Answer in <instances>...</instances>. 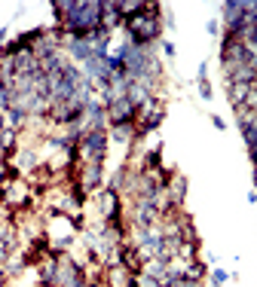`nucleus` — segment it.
Returning a JSON list of instances; mask_svg holds the SVG:
<instances>
[{
    "instance_id": "1",
    "label": "nucleus",
    "mask_w": 257,
    "mask_h": 287,
    "mask_svg": "<svg viewBox=\"0 0 257 287\" xmlns=\"http://www.w3.org/2000/svg\"><path fill=\"white\" fill-rule=\"evenodd\" d=\"M162 6L159 3H147V9L135 18H126L123 21V31L129 34V43L135 46H150L162 37Z\"/></svg>"
},
{
    "instance_id": "2",
    "label": "nucleus",
    "mask_w": 257,
    "mask_h": 287,
    "mask_svg": "<svg viewBox=\"0 0 257 287\" xmlns=\"http://www.w3.org/2000/svg\"><path fill=\"white\" fill-rule=\"evenodd\" d=\"M107 144H110L107 128H104V132H83V138H80V144H77L80 162H104Z\"/></svg>"
},
{
    "instance_id": "3",
    "label": "nucleus",
    "mask_w": 257,
    "mask_h": 287,
    "mask_svg": "<svg viewBox=\"0 0 257 287\" xmlns=\"http://www.w3.org/2000/svg\"><path fill=\"white\" fill-rule=\"evenodd\" d=\"M101 177H104V162H80L77 184H80L86 193H95V190L101 187Z\"/></svg>"
},
{
    "instance_id": "4",
    "label": "nucleus",
    "mask_w": 257,
    "mask_h": 287,
    "mask_svg": "<svg viewBox=\"0 0 257 287\" xmlns=\"http://www.w3.org/2000/svg\"><path fill=\"white\" fill-rule=\"evenodd\" d=\"M166 199L172 208H184V199H187V177L184 174H178V171L172 174V180L166 187Z\"/></svg>"
},
{
    "instance_id": "5",
    "label": "nucleus",
    "mask_w": 257,
    "mask_h": 287,
    "mask_svg": "<svg viewBox=\"0 0 257 287\" xmlns=\"http://www.w3.org/2000/svg\"><path fill=\"white\" fill-rule=\"evenodd\" d=\"M101 28L107 34H113L116 28H123V15L116 12V0H104L101 3Z\"/></svg>"
},
{
    "instance_id": "6",
    "label": "nucleus",
    "mask_w": 257,
    "mask_h": 287,
    "mask_svg": "<svg viewBox=\"0 0 257 287\" xmlns=\"http://www.w3.org/2000/svg\"><path fill=\"white\" fill-rule=\"evenodd\" d=\"M144 9H147V3H138V0H116V12L123 15V21H126V18L141 15Z\"/></svg>"
},
{
    "instance_id": "7",
    "label": "nucleus",
    "mask_w": 257,
    "mask_h": 287,
    "mask_svg": "<svg viewBox=\"0 0 257 287\" xmlns=\"http://www.w3.org/2000/svg\"><path fill=\"white\" fill-rule=\"evenodd\" d=\"M205 275H208V263L193 260V263H187V266H184V278H187V281H193V284H199Z\"/></svg>"
},
{
    "instance_id": "8",
    "label": "nucleus",
    "mask_w": 257,
    "mask_h": 287,
    "mask_svg": "<svg viewBox=\"0 0 257 287\" xmlns=\"http://www.w3.org/2000/svg\"><path fill=\"white\" fill-rule=\"evenodd\" d=\"M233 275L227 272V269H212V284H227Z\"/></svg>"
},
{
    "instance_id": "9",
    "label": "nucleus",
    "mask_w": 257,
    "mask_h": 287,
    "mask_svg": "<svg viewBox=\"0 0 257 287\" xmlns=\"http://www.w3.org/2000/svg\"><path fill=\"white\" fill-rule=\"evenodd\" d=\"M205 31H208L212 37H218V34H224V24H221L218 18H208V24H205Z\"/></svg>"
},
{
    "instance_id": "10",
    "label": "nucleus",
    "mask_w": 257,
    "mask_h": 287,
    "mask_svg": "<svg viewBox=\"0 0 257 287\" xmlns=\"http://www.w3.org/2000/svg\"><path fill=\"white\" fill-rule=\"evenodd\" d=\"M199 95H202L205 101H212V98H215V92H212V83H208V80H199Z\"/></svg>"
},
{
    "instance_id": "11",
    "label": "nucleus",
    "mask_w": 257,
    "mask_h": 287,
    "mask_svg": "<svg viewBox=\"0 0 257 287\" xmlns=\"http://www.w3.org/2000/svg\"><path fill=\"white\" fill-rule=\"evenodd\" d=\"M162 52H166L169 58H175V52H178V49H175V43H162Z\"/></svg>"
},
{
    "instance_id": "12",
    "label": "nucleus",
    "mask_w": 257,
    "mask_h": 287,
    "mask_svg": "<svg viewBox=\"0 0 257 287\" xmlns=\"http://www.w3.org/2000/svg\"><path fill=\"white\" fill-rule=\"evenodd\" d=\"M212 125H215V128H218V132H224V128H227V122H224V119H221V116H212Z\"/></svg>"
},
{
    "instance_id": "13",
    "label": "nucleus",
    "mask_w": 257,
    "mask_h": 287,
    "mask_svg": "<svg viewBox=\"0 0 257 287\" xmlns=\"http://www.w3.org/2000/svg\"><path fill=\"white\" fill-rule=\"evenodd\" d=\"M6 34H9V31H6V28H0V49H3V40H6Z\"/></svg>"
},
{
    "instance_id": "14",
    "label": "nucleus",
    "mask_w": 257,
    "mask_h": 287,
    "mask_svg": "<svg viewBox=\"0 0 257 287\" xmlns=\"http://www.w3.org/2000/svg\"><path fill=\"white\" fill-rule=\"evenodd\" d=\"M212 287H224V284H212Z\"/></svg>"
}]
</instances>
